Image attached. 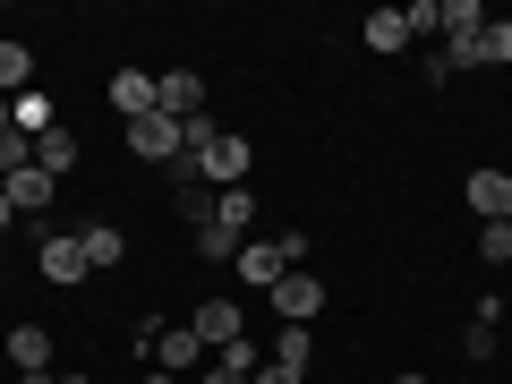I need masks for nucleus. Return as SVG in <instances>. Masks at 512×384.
Masks as SVG:
<instances>
[{"mask_svg":"<svg viewBox=\"0 0 512 384\" xmlns=\"http://www.w3.org/2000/svg\"><path fill=\"white\" fill-rule=\"evenodd\" d=\"M299 265H308V231H274V239H248V248H239V256H231V274H239V282H248V291H256V299L274 291V282H282V274H299Z\"/></svg>","mask_w":512,"mask_h":384,"instance_id":"1","label":"nucleus"},{"mask_svg":"<svg viewBox=\"0 0 512 384\" xmlns=\"http://www.w3.org/2000/svg\"><path fill=\"white\" fill-rule=\"evenodd\" d=\"M188 171H197V180L214 188V197H222V188H248V171H256V146H248V137H231V128H222V137H214V146H205V154H197V163H188Z\"/></svg>","mask_w":512,"mask_h":384,"instance_id":"2","label":"nucleus"},{"mask_svg":"<svg viewBox=\"0 0 512 384\" xmlns=\"http://www.w3.org/2000/svg\"><path fill=\"white\" fill-rule=\"evenodd\" d=\"M265 308H274L282 325H316V316H325V282H316L308 265H299V274H282L274 291H265Z\"/></svg>","mask_w":512,"mask_h":384,"instance_id":"3","label":"nucleus"},{"mask_svg":"<svg viewBox=\"0 0 512 384\" xmlns=\"http://www.w3.org/2000/svg\"><path fill=\"white\" fill-rule=\"evenodd\" d=\"M188 333L205 350H231V342H248V316H239V299H197L188 308Z\"/></svg>","mask_w":512,"mask_h":384,"instance_id":"4","label":"nucleus"},{"mask_svg":"<svg viewBox=\"0 0 512 384\" xmlns=\"http://www.w3.org/2000/svg\"><path fill=\"white\" fill-rule=\"evenodd\" d=\"M461 205H470L478 222H504V214H512V171H495V163H478L470 180H461Z\"/></svg>","mask_w":512,"mask_h":384,"instance_id":"5","label":"nucleus"},{"mask_svg":"<svg viewBox=\"0 0 512 384\" xmlns=\"http://www.w3.org/2000/svg\"><path fill=\"white\" fill-rule=\"evenodd\" d=\"M154 111H163V120H197L205 111V77L197 69H163L154 77Z\"/></svg>","mask_w":512,"mask_h":384,"instance_id":"6","label":"nucleus"},{"mask_svg":"<svg viewBox=\"0 0 512 384\" xmlns=\"http://www.w3.org/2000/svg\"><path fill=\"white\" fill-rule=\"evenodd\" d=\"M128 154H137V163H180V120H163V111L128 120Z\"/></svg>","mask_w":512,"mask_h":384,"instance_id":"7","label":"nucleus"},{"mask_svg":"<svg viewBox=\"0 0 512 384\" xmlns=\"http://www.w3.org/2000/svg\"><path fill=\"white\" fill-rule=\"evenodd\" d=\"M35 265H43V282H86V274H94V265H86V248H77V231H43Z\"/></svg>","mask_w":512,"mask_h":384,"instance_id":"8","label":"nucleus"},{"mask_svg":"<svg viewBox=\"0 0 512 384\" xmlns=\"http://www.w3.org/2000/svg\"><path fill=\"white\" fill-rule=\"evenodd\" d=\"M205 359H214V350H205L188 325H163V342H154V367H163V376H180V384H188V367L205 376Z\"/></svg>","mask_w":512,"mask_h":384,"instance_id":"9","label":"nucleus"},{"mask_svg":"<svg viewBox=\"0 0 512 384\" xmlns=\"http://www.w3.org/2000/svg\"><path fill=\"white\" fill-rule=\"evenodd\" d=\"M111 111H120V128L146 120V111H154V77L146 69H120V77H111Z\"/></svg>","mask_w":512,"mask_h":384,"instance_id":"10","label":"nucleus"},{"mask_svg":"<svg viewBox=\"0 0 512 384\" xmlns=\"http://www.w3.org/2000/svg\"><path fill=\"white\" fill-rule=\"evenodd\" d=\"M0 188H9V205H18V214H43V205H52V171H43V163H26V171H9V180H0Z\"/></svg>","mask_w":512,"mask_h":384,"instance_id":"11","label":"nucleus"},{"mask_svg":"<svg viewBox=\"0 0 512 384\" xmlns=\"http://www.w3.org/2000/svg\"><path fill=\"white\" fill-rule=\"evenodd\" d=\"M77 248H86V265H94V274H111V265L128 256V239L111 231V222H77Z\"/></svg>","mask_w":512,"mask_h":384,"instance_id":"12","label":"nucleus"},{"mask_svg":"<svg viewBox=\"0 0 512 384\" xmlns=\"http://www.w3.org/2000/svg\"><path fill=\"white\" fill-rule=\"evenodd\" d=\"M35 163L52 171V180H69V171H77V128H69V120H60V128H43V137H35Z\"/></svg>","mask_w":512,"mask_h":384,"instance_id":"13","label":"nucleus"},{"mask_svg":"<svg viewBox=\"0 0 512 384\" xmlns=\"http://www.w3.org/2000/svg\"><path fill=\"white\" fill-rule=\"evenodd\" d=\"M9 367H18V376L52 367V333H43V325H9Z\"/></svg>","mask_w":512,"mask_h":384,"instance_id":"14","label":"nucleus"},{"mask_svg":"<svg viewBox=\"0 0 512 384\" xmlns=\"http://www.w3.org/2000/svg\"><path fill=\"white\" fill-rule=\"evenodd\" d=\"M248 222H256V188H222L214 197V231H231L239 248H248Z\"/></svg>","mask_w":512,"mask_h":384,"instance_id":"15","label":"nucleus"},{"mask_svg":"<svg viewBox=\"0 0 512 384\" xmlns=\"http://www.w3.org/2000/svg\"><path fill=\"white\" fill-rule=\"evenodd\" d=\"M26 77H35V52H26L18 35H0V103H18Z\"/></svg>","mask_w":512,"mask_h":384,"instance_id":"16","label":"nucleus"},{"mask_svg":"<svg viewBox=\"0 0 512 384\" xmlns=\"http://www.w3.org/2000/svg\"><path fill=\"white\" fill-rule=\"evenodd\" d=\"M256 376V350L248 342H231V350H214V359H205V376L197 384H248Z\"/></svg>","mask_w":512,"mask_h":384,"instance_id":"17","label":"nucleus"},{"mask_svg":"<svg viewBox=\"0 0 512 384\" xmlns=\"http://www.w3.org/2000/svg\"><path fill=\"white\" fill-rule=\"evenodd\" d=\"M9 128H18L26 146H35L43 128H60V120H52V94H18V103H9Z\"/></svg>","mask_w":512,"mask_h":384,"instance_id":"18","label":"nucleus"},{"mask_svg":"<svg viewBox=\"0 0 512 384\" xmlns=\"http://www.w3.org/2000/svg\"><path fill=\"white\" fill-rule=\"evenodd\" d=\"M308 359H316V325H282L274 333V367H299V376H308Z\"/></svg>","mask_w":512,"mask_h":384,"instance_id":"19","label":"nucleus"},{"mask_svg":"<svg viewBox=\"0 0 512 384\" xmlns=\"http://www.w3.org/2000/svg\"><path fill=\"white\" fill-rule=\"evenodd\" d=\"M470 69H512V18H487V35H478Z\"/></svg>","mask_w":512,"mask_h":384,"instance_id":"20","label":"nucleus"},{"mask_svg":"<svg viewBox=\"0 0 512 384\" xmlns=\"http://www.w3.org/2000/svg\"><path fill=\"white\" fill-rule=\"evenodd\" d=\"M359 35H367V52H410V26H402V9H376V18H367Z\"/></svg>","mask_w":512,"mask_h":384,"instance_id":"21","label":"nucleus"},{"mask_svg":"<svg viewBox=\"0 0 512 384\" xmlns=\"http://www.w3.org/2000/svg\"><path fill=\"white\" fill-rule=\"evenodd\" d=\"M180 214H188V231H205V222H214V188H205L197 171H188V188H180Z\"/></svg>","mask_w":512,"mask_h":384,"instance_id":"22","label":"nucleus"},{"mask_svg":"<svg viewBox=\"0 0 512 384\" xmlns=\"http://www.w3.org/2000/svg\"><path fill=\"white\" fill-rule=\"evenodd\" d=\"M478 256H487V265H512V214L504 222H478Z\"/></svg>","mask_w":512,"mask_h":384,"instance_id":"23","label":"nucleus"},{"mask_svg":"<svg viewBox=\"0 0 512 384\" xmlns=\"http://www.w3.org/2000/svg\"><path fill=\"white\" fill-rule=\"evenodd\" d=\"M402 26H410V43H419V35H444V0H410Z\"/></svg>","mask_w":512,"mask_h":384,"instance_id":"24","label":"nucleus"},{"mask_svg":"<svg viewBox=\"0 0 512 384\" xmlns=\"http://www.w3.org/2000/svg\"><path fill=\"white\" fill-rule=\"evenodd\" d=\"M461 359H495V325L470 316V325H461Z\"/></svg>","mask_w":512,"mask_h":384,"instance_id":"25","label":"nucleus"},{"mask_svg":"<svg viewBox=\"0 0 512 384\" xmlns=\"http://www.w3.org/2000/svg\"><path fill=\"white\" fill-rule=\"evenodd\" d=\"M197 256H214V265H231V256H239V239H231V231H214V222H205V231H197Z\"/></svg>","mask_w":512,"mask_h":384,"instance_id":"26","label":"nucleus"},{"mask_svg":"<svg viewBox=\"0 0 512 384\" xmlns=\"http://www.w3.org/2000/svg\"><path fill=\"white\" fill-rule=\"evenodd\" d=\"M248 384H308V376H299V367H274V359H265V367H256Z\"/></svg>","mask_w":512,"mask_h":384,"instance_id":"27","label":"nucleus"},{"mask_svg":"<svg viewBox=\"0 0 512 384\" xmlns=\"http://www.w3.org/2000/svg\"><path fill=\"white\" fill-rule=\"evenodd\" d=\"M9 222H18V205H9V188H0V231H9Z\"/></svg>","mask_w":512,"mask_h":384,"instance_id":"28","label":"nucleus"},{"mask_svg":"<svg viewBox=\"0 0 512 384\" xmlns=\"http://www.w3.org/2000/svg\"><path fill=\"white\" fill-rule=\"evenodd\" d=\"M18 384H60V376H52V367H35V376H18Z\"/></svg>","mask_w":512,"mask_h":384,"instance_id":"29","label":"nucleus"},{"mask_svg":"<svg viewBox=\"0 0 512 384\" xmlns=\"http://www.w3.org/2000/svg\"><path fill=\"white\" fill-rule=\"evenodd\" d=\"M146 384H180V376H163V367H154V376H146Z\"/></svg>","mask_w":512,"mask_h":384,"instance_id":"30","label":"nucleus"},{"mask_svg":"<svg viewBox=\"0 0 512 384\" xmlns=\"http://www.w3.org/2000/svg\"><path fill=\"white\" fill-rule=\"evenodd\" d=\"M393 384H427V376H393Z\"/></svg>","mask_w":512,"mask_h":384,"instance_id":"31","label":"nucleus"},{"mask_svg":"<svg viewBox=\"0 0 512 384\" xmlns=\"http://www.w3.org/2000/svg\"><path fill=\"white\" fill-rule=\"evenodd\" d=\"M60 384H94V376H60Z\"/></svg>","mask_w":512,"mask_h":384,"instance_id":"32","label":"nucleus"}]
</instances>
